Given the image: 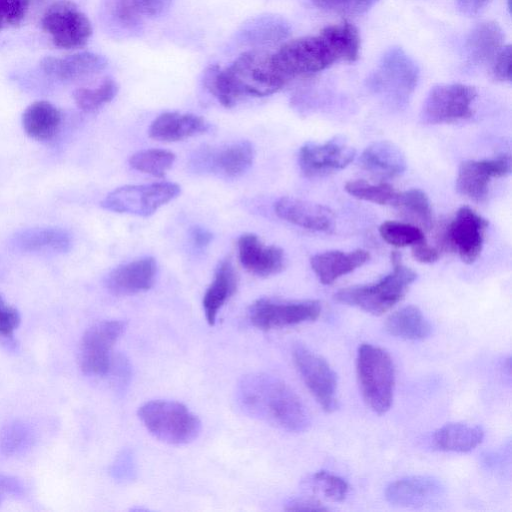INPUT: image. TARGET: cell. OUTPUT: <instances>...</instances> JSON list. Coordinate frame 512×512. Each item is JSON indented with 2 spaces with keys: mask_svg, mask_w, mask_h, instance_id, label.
<instances>
[{
  "mask_svg": "<svg viewBox=\"0 0 512 512\" xmlns=\"http://www.w3.org/2000/svg\"><path fill=\"white\" fill-rule=\"evenodd\" d=\"M360 36L357 28L342 22L284 43L272 53L274 64L287 81L320 72L339 61L353 62L359 57Z\"/></svg>",
  "mask_w": 512,
  "mask_h": 512,
  "instance_id": "1",
  "label": "cell"
},
{
  "mask_svg": "<svg viewBox=\"0 0 512 512\" xmlns=\"http://www.w3.org/2000/svg\"><path fill=\"white\" fill-rule=\"evenodd\" d=\"M203 82L210 94L226 108L235 106L245 96L272 95L287 84L274 64L272 53L257 49L240 54L226 68L208 67Z\"/></svg>",
  "mask_w": 512,
  "mask_h": 512,
  "instance_id": "2",
  "label": "cell"
},
{
  "mask_svg": "<svg viewBox=\"0 0 512 512\" xmlns=\"http://www.w3.org/2000/svg\"><path fill=\"white\" fill-rule=\"evenodd\" d=\"M236 402L246 415L290 432H303L310 425L308 411L298 395L269 374L245 375L237 385Z\"/></svg>",
  "mask_w": 512,
  "mask_h": 512,
  "instance_id": "3",
  "label": "cell"
},
{
  "mask_svg": "<svg viewBox=\"0 0 512 512\" xmlns=\"http://www.w3.org/2000/svg\"><path fill=\"white\" fill-rule=\"evenodd\" d=\"M391 262L392 271L379 281L340 289L334 295L335 301L376 316L390 310L403 299L417 278L415 271L403 265L401 255L397 251L391 253Z\"/></svg>",
  "mask_w": 512,
  "mask_h": 512,
  "instance_id": "4",
  "label": "cell"
},
{
  "mask_svg": "<svg viewBox=\"0 0 512 512\" xmlns=\"http://www.w3.org/2000/svg\"><path fill=\"white\" fill-rule=\"evenodd\" d=\"M419 80L414 60L400 47L389 48L368 79L369 89L393 108L407 105Z\"/></svg>",
  "mask_w": 512,
  "mask_h": 512,
  "instance_id": "5",
  "label": "cell"
},
{
  "mask_svg": "<svg viewBox=\"0 0 512 512\" xmlns=\"http://www.w3.org/2000/svg\"><path fill=\"white\" fill-rule=\"evenodd\" d=\"M356 371L367 406L377 414L387 412L393 401L395 384V368L389 353L372 344H361L357 352Z\"/></svg>",
  "mask_w": 512,
  "mask_h": 512,
  "instance_id": "6",
  "label": "cell"
},
{
  "mask_svg": "<svg viewBox=\"0 0 512 512\" xmlns=\"http://www.w3.org/2000/svg\"><path fill=\"white\" fill-rule=\"evenodd\" d=\"M138 417L155 438L168 444L190 443L201 431L198 417L177 401H148L139 407Z\"/></svg>",
  "mask_w": 512,
  "mask_h": 512,
  "instance_id": "7",
  "label": "cell"
},
{
  "mask_svg": "<svg viewBox=\"0 0 512 512\" xmlns=\"http://www.w3.org/2000/svg\"><path fill=\"white\" fill-rule=\"evenodd\" d=\"M180 193V186L173 182L125 185L108 193L101 206L116 213L148 217Z\"/></svg>",
  "mask_w": 512,
  "mask_h": 512,
  "instance_id": "8",
  "label": "cell"
},
{
  "mask_svg": "<svg viewBox=\"0 0 512 512\" xmlns=\"http://www.w3.org/2000/svg\"><path fill=\"white\" fill-rule=\"evenodd\" d=\"M41 28L54 46L67 50L84 47L93 31L89 18L70 0L52 3L41 18Z\"/></svg>",
  "mask_w": 512,
  "mask_h": 512,
  "instance_id": "9",
  "label": "cell"
},
{
  "mask_svg": "<svg viewBox=\"0 0 512 512\" xmlns=\"http://www.w3.org/2000/svg\"><path fill=\"white\" fill-rule=\"evenodd\" d=\"M476 97V89L466 84L436 85L423 102L421 121L436 125L469 119L473 115L472 106Z\"/></svg>",
  "mask_w": 512,
  "mask_h": 512,
  "instance_id": "10",
  "label": "cell"
},
{
  "mask_svg": "<svg viewBox=\"0 0 512 512\" xmlns=\"http://www.w3.org/2000/svg\"><path fill=\"white\" fill-rule=\"evenodd\" d=\"M488 221L469 206L459 208L454 218L440 230L438 242L443 250L456 252L460 259L471 264L479 257Z\"/></svg>",
  "mask_w": 512,
  "mask_h": 512,
  "instance_id": "11",
  "label": "cell"
},
{
  "mask_svg": "<svg viewBox=\"0 0 512 512\" xmlns=\"http://www.w3.org/2000/svg\"><path fill=\"white\" fill-rule=\"evenodd\" d=\"M316 300L286 301L260 298L248 310L251 324L261 330H272L316 320L321 314Z\"/></svg>",
  "mask_w": 512,
  "mask_h": 512,
  "instance_id": "12",
  "label": "cell"
},
{
  "mask_svg": "<svg viewBox=\"0 0 512 512\" xmlns=\"http://www.w3.org/2000/svg\"><path fill=\"white\" fill-rule=\"evenodd\" d=\"M292 356L303 382L322 409L336 410L337 376L328 362L302 344L294 345Z\"/></svg>",
  "mask_w": 512,
  "mask_h": 512,
  "instance_id": "13",
  "label": "cell"
},
{
  "mask_svg": "<svg viewBox=\"0 0 512 512\" xmlns=\"http://www.w3.org/2000/svg\"><path fill=\"white\" fill-rule=\"evenodd\" d=\"M120 320H105L84 333L80 345V367L88 375L102 376L111 368V350L125 330Z\"/></svg>",
  "mask_w": 512,
  "mask_h": 512,
  "instance_id": "14",
  "label": "cell"
},
{
  "mask_svg": "<svg viewBox=\"0 0 512 512\" xmlns=\"http://www.w3.org/2000/svg\"><path fill=\"white\" fill-rule=\"evenodd\" d=\"M355 154V149L343 138L334 137L324 143L304 144L299 150L298 164L306 177H322L347 167Z\"/></svg>",
  "mask_w": 512,
  "mask_h": 512,
  "instance_id": "15",
  "label": "cell"
},
{
  "mask_svg": "<svg viewBox=\"0 0 512 512\" xmlns=\"http://www.w3.org/2000/svg\"><path fill=\"white\" fill-rule=\"evenodd\" d=\"M511 173L509 154L491 159L467 160L460 164L456 178L458 192L474 202L486 199L492 179Z\"/></svg>",
  "mask_w": 512,
  "mask_h": 512,
  "instance_id": "16",
  "label": "cell"
},
{
  "mask_svg": "<svg viewBox=\"0 0 512 512\" xmlns=\"http://www.w3.org/2000/svg\"><path fill=\"white\" fill-rule=\"evenodd\" d=\"M241 265L258 277H269L280 273L285 267L284 251L274 245H266L255 234L246 233L237 241Z\"/></svg>",
  "mask_w": 512,
  "mask_h": 512,
  "instance_id": "17",
  "label": "cell"
},
{
  "mask_svg": "<svg viewBox=\"0 0 512 512\" xmlns=\"http://www.w3.org/2000/svg\"><path fill=\"white\" fill-rule=\"evenodd\" d=\"M156 275L155 259L146 256L116 267L106 276L104 283L114 295H133L151 289Z\"/></svg>",
  "mask_w": 512,
  "mask_h": 512,
  "instance_id": "18",
  "label": "cell"
},
{
  "mask_svg": "<svg viewBox=\"0 0 512 512\" xmlns=\"http://www.w3.org/2000/svg\"><path fill=\"white\" fill-rule=\"evenodd\" d=\"M275 214L298 227L317 231L330 232L334 227V214L326 206L308 200L285 196L274 204Z\"/></svg>",
  "mask_w": 512,
  "mask_h": 512,
  "instance_id": "19",
  "label": "cell"
},
{
  "mask_svg": "<svg viewBox=\"0 0 512 512\" xmlns=\"http://www.w3.org/2000/svg\"><path fill=\"white\" fill-rule=\"evenodd\" d=\"M445 487L430 476H410L390 483L385 497L392 505L400 507H422L442 497Z\"/></svg>",
  "mask_w": 512,
  "mask_h": 512,
  "instance_id": "20",
  "label": "cell"
},
{
  "mask_svg": "<svg viewBox=\"0 0 512 512\" xmlns=\"http://www.w3.org/2000/svg\"><path fill=\"white\" fill-rule=\"evenodd\" d=\"M39 66L50 78L70 82L101 72L107 67V60L97 53L84 51L64 57L47 56Z\"/></svg>",
  "mask_w": 512,
  "mask_h": 512,
  "instance_id": "21",
  "label": "cell"
},
{
  "mask_svg": "<svg viewBox=\"0 0 512 512\" xmlns=\"http://www.w3.org/2000/svg\"><path fill=\"white\" fill-rule=\"evenodd\" d=\"M210 124L191 113L164 112L149 126V137L162 142H177L206 133Z\"/></svg>",
  "mask_w": 512,
  "mask_h": 512,
  "instance_id": "22",
  "label": "cell"
},
{
  "mask_svg": "<svg viewBox=\"0 0 512 512\" xmlns=\"http://www.w3.org/2000/svg\"><path fill=\"white\" fill-rule=\"evenodd\" d=\"M12 249L22 253H66L71 249L70 234L57 227H34L16 232L10 239Z\"/></svg>",
  "mask_w": 512,
  "mask_h": 512,
  "instance_id": "23",
  "label": "cell"
},
{
  "mask_svg": "<svg viewBox=\"0 0 512 512\" xmlns=\"http://www.w3.org/2000/svg\"><path fill=\"white\" fill-rule=\"evenodd\" d=\"M173 0H107L106 9L113 23L128 32L136 31L144 18L165 14Z\"/></svg>",
  "mask_w": 512,
  "mask_h": 512,
  "instance_id": "24",
  "label": "cell"
},
{
  "mask_svg": "<svg viewBox=\"0 0 512 512\" xmlns=\"http://www.w3.org/2000/svg\"><path fill=\"white\" fill-rule=\"evenodd\" d=\"M370 259V253L364 249L350 252L329 250L317 253L310 258V265L324 285L334 283L340 277L363 266Z\"/></svg>",
  "mask_w": 512,
  "mask_h": 512,
  "instance_id": "25",
  "label": "cell"
},
{
  "mask_svg": "<svg viewBox=\"0 0 512 512\" xmlns=\"http://www.w3.org/2000/svg\"><path fill=\"white\" fill-rule=\"evenodd\" d=\"M360 164L365 171L382 179L398 177L407 167L402 150L387 140L368 145L360 156Z\"/></svg>",
  "mask_w": 512,
  "mask_h": 512,
  "instance_id": "26",
  "label": "cell"
},
{
  "mask_svg": "<svg viewBox=\"0 0 512 512\" xmlns=\"http://www.w3.org/2000/svg\"><path fill=\"white\" fill-rule=\"evenodd\" d=\"M237 285L238 278L232 262L230 259L221 261L202 300L204 314L209 325L215 324L218 312L234 295Z\"/></svg>",
  "mask_w": 512,
  "mask_h": 512,
  "instance_id": "27",
  "label": "cell"
},
{
  "mask_svg": "<svg viewBox=\"0 0 512 512\" xmlns=\"http://www.w3.org/2000/svg\"><path fill=\"white\" fill-rule=\"evenodd\" d=\"M62 114L52 103L39 100L31 103L22 114L25 133L38 141L53 139L60 130Z\"/></svg>",
  "mask_w": 512,
  "mask_h": 512,
  "instance_id": "28",
  "label": "cell"
},
{
  "mask_svg": "<svg viewBox=\"0 0 512 512\" xmlns=\"http://www.w3.org/2000/svg\"><path fill=\"white\" fill-rule=\"evenodd\" d=\"M503 42V30L496 22H481L467 37L465 48L468 58L475 64L491 61L502 49Z\"/></svg>",
  "mask_w": 512,
  "mask_h": 512,
  "instance_id": "29",
  "label": "cell"
},
{
  "mask_svg": "<svg viewBox=\"0 0 512 512\" xmlns=\"http://www.w3.org/2000/svg\"><path fill=\"white\" fill-rule=\"evenodd\" d=\"M255 150L251 142L238 141L214 151L211 155L212 171L227 178H237L252 166Z\"/></svg>",
  "mask_w": 512,
  "mask_h": 512,
  "instance_id": "30",
  "label": "cell"
},
{
  "mask_svg": "<svg viewBox=\"0 0 512 512\" xmlns=\"http://www.w3.org/2000/svg\"><path fill=\"white\" fill-rule=\"evenodd\" d=\"M483 438L484 431L479 426L449 423L434 432L432 444L440 451L468 452L476 448Z\"/></svg>",
  "mask_w": 512,
  "mask_h": 512,
  "instance_id": "31",
  "label": "cell"
},
{
  "mask_svg": "<svg viewBox=\"0 0 512 512\" xmlns=\"http://www.w3.org/2000/svg\"><path fill=\"white\" fill-rule=\"evenodd\" d=\"M386 331L406 340H423L431 334L432 327L422 311L413 305L402 307L385 322Z\"/></svg>",
  "mask_w": 512,
  "mask_h": 512,
  "instance_id": "32",
  "label": "cell"
},
{
  "mask_svg": "<svg viewBox=\"0 0 512 512\" xmlns=\"http://www.w3.org/2000/svg\"><path fill=\"white\" fill-rule=\"evenodd\" d=\"M289 33L290 27L284 19L266 15L245 24L240 31V38L251 45H270L286 39Z\"/></svg>",
  "mask_w": 512,
  "mask_h": 512,
  "instance_id": "33",
  "label": "cell"
},
{
  "mask_svg": "<svg viewBox=\"0 0 512 512\" xmlns=\"http://www.w3.org/2000/svg\"><path fill=\"white\" fill-rule=\"evenodd\" d=\"M393 206L403 217L423 231H429L433 226V214L427 194L418 188H412L398 193Z\"/></svg>",
  "mask_w": 512,
  "mask_h": 512,
  "instance_id": "34",
  "label": "cell"
},
{
  "mask_svg": "<svg viewBox=\"0 0 512 512\" xmlns=\"http://www.w3.org/2000/svg\"><path fill=\"white\" fill-rule=\"evenodd\" d=\"M175 154L165 149H144L129 158V165L134 170L157 178H163L175 162Z\"/></svg>",
  "mask_w": 512,
  "mask_h": 512,
  "instance_id": "35",
  "label": "cell"
},
{
  "mask_svg": "<svg viewBox=\"0 0 512 512\" xmlns=\"http://www.w3.org/2000/svg\"><path fill=\"white\" fill-rule=\"evenodd\" d=\"M117 92V83L112 78L106 77L96 87L77 88L73 92V99L80 110L93 112L111 102Z\"/></svg>",
  "mask_w": 512,
  "mask_h": 512,
  "instance_id": "36",
  "label": "cell"
},
{
  "mask_svg": "<svg viewBox=\"0 0 512 512\" xmlns=\"http://www.w3.org/2000/svg\"><path fill=\"white\" fill-rule=\"evenodd\" d=\"M344 189L354 198L378 205L393 206L399 193L389 183L379 182L374 184L359 179L346 182Z\"/></svg>",
  "mask_w": 512,
  "mask_h": 512,
  "instance_id": "37",
  "label": "cell"
},
{
  "mask_svg": "<svg viewBox=\"0 0 512 512\" xmlns=\"http://www.w3.org/2000/svg\"><path fill=\"white\" fill-rule=\"evenodd\" d=\"M382 239L395 247H412L425 239L424 231L409 222L388 220L379 227Z\"/></svg>",
  "mask_w": 512,
  "mask_h": 512,
  "instance_id": "38",
  "label": "cell"
},
{
  "mask_svg": "<svg viewBox=\"0 0 512 512\" xmlns=\"http://www.w3.org/2000/svg\"><path fill=\"white\" fill-rule=\"evenodd\" d=\"M311 483L315 490L332 502L343 501L349 491L348 483L344 479L327 471L316 472Z\"/></svg>",
  "mask_w": 512,
  "mask_h": 512,
  "instance_id": "39",
  "label": "cell"
},
{
  "mask_svg": "<svg viewBox=\"0 0 512 512\" xmlns=\"http://www.w3.org/2000/svg\"><path fill=\"white\" fill-rule=\"evenodd\" d=\"M312 3L323 10L343 14L359 15L368 11L379 0H311Z\"/></svg>",
  "mask_w": 512,
  "mask_h": 512,
  "instance_id": "40",
  "label": "cell"
},
{
  "mask_svg": "<svg viewBox=\"0 0 512 512\" xmlns=\"http://www.w3.org/2000/svg\"><path fill=\"white\" fill-rule=\"evenodd\" d=\"M29 0H0V26H17L25 18Z\"/></svg>",
  "mask_w": 512,
  "mask_h": 512,
  "instance_id": "41",
  "label": "cell"
},
{
  "mask_svg": "<svg viewBox=\"0 0 512 512\" xmlns=\"http://www.w3.org/2000/svg\"><path fill=\"white\" fill-rule=\"evenodd\" d=\"M19 322L18 311L7 304L0 296V336L11 337Z\"/></svg>",
  "mask_w": 512,
  "mask_h": 512,
  "instance_id": "42",
  "label": "cell"
},
{
  "mask_svg": "<svg viewBox=\"0 0 512 512\" xmlns=\"http://www.w3.org/2000/svg\"><path fill=\"white\" fill-rule=\"evenodd\" d=\"M492 66L493 77L502 82L511 80V46H503L494 57Z\"/></svg>",
  "mask_w": 512,
  "mask_h": 512,
  "instance_id": "43",
  "label": "cell"
},
{
  "mask_svg": "<svg viewBox=\"0 0 512 512\" xmlns=\"http://www.w3.org/2000/svg\"><path fill=\"white\" fill-rule=\"evenodd\" d=\"M411 253L413 258L421 263H433L440 256L439 249L429 245L426 240L413 245Z\"/></svg>",
  "mask_w": 512,
  "mask_h": 512,
  "instance_id": "44",
  "label": "cell"
},
{
  "mask_svg": "<svg viewBox=\"0 0 512 512\" xmlns=\"http://www.w3.org/2000/svg\"><path fill=\"white\" fill-rule=\"evenodd\" d=\"M113 472L115 477L119 479L130 480L133 478L135 469L133 457L130 451H125L119 456Z\"/></svg>",
  "mask_w": 512,
  "mask_h": 512,
  "instance_id": "45",
  "label": "cell"
},
{
  "mask_svg": "<svg viewBox=\"0 0 512 512\" xmlns=\"http://www.w3.org/2000/svg\"><path fill=\"white\" fill-rule=\"evenodd\" d=\"M288 511H326L328 510L321 502L310 498L293 499L286 504Z\"/></svg>",
  "mask_w": 512,
  "mask_h": 512,
  "instance_id": "46",
  "label": "cell"
},
{
  "mask_svg": "<svg viewBox=\"0 0 512 512\" xmlns=\"http://www.w3.org/2000/svg\"><path fill=\"white\" fill-rule=\"evenodd\" d=\"M22 430L19 427H12L8 429L2 439V447L7 452L17 449L19 444L23 441Z\"/></svg>",
  "mask_w": 512,
  "mask_h": 512,
  "instance_id": "47",
  "label": "cell"
},
{
  "mask_svg": "<svg viewBox=\"0 0 512 512\" xmlns=\"http://www.w3.org/2000/svg\"><path fill=\"white\" fill-rule=\"evenodd\" d=\"M460 10L467 15L477 14L489 0H457Z\"/></svg>",
  "mask_w": 512,
  "mask_h": 512,
  "instance_id": "48",
  "label": "cell"
},
{
  "mask_svg": "<svg viewBox=\"0 0 512 512\" xmlns=\"http://www.w3.org/2000/svg\"><path fill=\"white\" fill-rule=\"evenodd\" d=\"M191 237L193 243L199 248L207 246L212 240V234L202 227L193 228L191 231Z\"/></svg>",
  "mask_w": 512,
  "mask_h": 512,
  "instance_id": "49",
  "label": "cell"
},
{
  "mask_svg": "<svg viewBox=\"0 0 512 512\" xmlns=\"http://www.w3.org/2000/svg\"><path fill=\"white\" fill-rule=\"evenodd\" d=\"M29 1L31 2V1H43V0H29Z\"/></svg>",
  "mask_w": 512,
  "mask_h": 512,
  "instance_id": "50",
  "label": "cell"
},
{
  "mask_svg": "<svg viewBox=\"0 0 512 512\" xmlns=\"http://www.w3.org/2000/svg\"><path fill=\"white\" fill-rule=\"evenodd\" d=\"M1 29H2V28H1V26H0V30H1Z\"/></svg>",
  "mask_w": 512,
  "mask_h": 512,
  "instance_id": "51",
  "label": "cell"
}]
</instances>
